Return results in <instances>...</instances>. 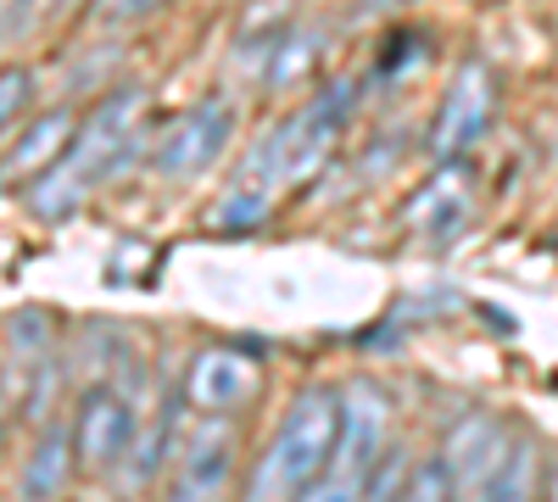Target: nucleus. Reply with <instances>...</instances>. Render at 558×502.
<instances>
[{
  "instance_id": "19",
  "label": "nucleus",
  "mask_w": 558,
  "mask_h": 502,
  "mask_svg": "<svg viewBox=\"0 0 558 502\" xmlns=\"http://www.w3.org/2000/svg\"><path fill=\"white\" fill-rule=\"evenodd\" d=\"M0 419H7V407H0Z\"/></svg>"
},
{
  "instance_id": "16",
  "label": "nucleus",
  "mask_w": 558,
  "mask_h": 502,
  "mask_svg": "<svg viewBox=\"0 0 558 502\" xmlns=\"http://www.w3.org/2000/svg\"><path fill=\"white\" fill-rule=\"evenodd\" d=\"M391 502H452V486H447L441 458L413 464V469H408V480H402V491H397Z\"/></svg>"
},
{
  "instance_id": "17",
  "label": "nucleus",
  "mask_w": 558,
  "mask_h": 502,
  "mask_svg": "<svg viewBox=\"0 0 558 502\" xmlns=\"http://www.w3.org/2000/svg\"><path fill=\"white\" fill-rule=\"evenodd\" d=\"M34 107V73L28 68H0V134H7L23 112Z\"/></svg>"
},
{
  "instance_id": "18",
  "label": "nucleus",
  "mask_w": 558,
  "mask_h": 502,
  "mask_svg": "<svg viewBox=\"0 0 558 502\" xmlns=\"http://www.w3.org/2000/svg\"><path fill=\"white\" fill-rule=\"evenodd\" d=\"M536 502H558V464L547 469V486H542V497H536Z\"/></svg>"
},
{
  "instance_id": "12",
  "label": "nucleus",
  "mask_w": 558,
  "mask_h": 502,
  "mask_svg": "<svg viewBox=\"0 0 558 502\" xmlns=\"http://www.w3.org/2000/svg\"><path fill=\"white\" fill-rule=\"evenodd\" d=\"M73 128H78V112H73V107H45V112L17 134V146L7 151L0 173H7V179H28V185H34L45 168H57V157H62L68 140H73Z\"/></svg>"
},
{
  "instance_id": "7",
  "label": "nucleus",
  "mask_w": 558,
  "mask_h": 502,
  "mask_svg": "<svg viewBox=\"0 0 558 502\" xmlns=\"http://www.w3.org/2000/svg\"><path fill=\"white\" fill-rule=\"evenodd\" d=\"M508 452H514V441H508V425L497 414H481V407H470L463 419H452L447 441H441V469H447V486H452V502H486Z\"/></svg>"
},
{
  "instance_id": "5",
  "label": "nucleus",
  "mask_w": 558,
  "mask_h": 502,
  "mask_svg": "<svg viewBox=\"0 0 558 502\" xmlns=\"http://www.w3.org/2000/svg\"><path fill=\"white\" fill-rule=\"evenodd\" d=\"M179 396L196 419H235L241 407H252L263 396V357L246 346L213 341V346L191 352Z\"/></svg>"
},
{
  "instance_id": "11",
  "label": "nucleus",
  "mask_w": 558,
  "mask_h": 502,
  "mask_svg": "<svg viewBox=\"0 0 558 502\" xmlns=\"http://www.w3.org/2000/svg\"><path fill=\"white\" fill-rule=\"evenodd\" d=\"M475 212V168L470 162H441L425 185H418L402 207V230L425 246H452L470 230Z\"/></svg>"
},
{
  "instance_id": "4",
  "label": "nucleus",
  "mask_w": 558,
  "mask_h": 502,
  "mask_svg": "<svg viewBox=\"0 0 558 502\" xmlns=\"http://www.w3.org/2000/svg\"><path fill=\"white\" fill-rule=\"evenodd\" d=\"M386 458H391V391L357 375L341 385V436L330 464L296 502H391V486L380 480Z\"/></svg>"
},
{
  "instance_id": "14",
  "label": "nucleus",
  "mask_w": 558,
  "mask_h": 502,
  "mask_svg": "<svg viewBox=\"0 0 558 502\" xmlns=\"http://www.w3.org/2000/svg\"><path fill=\"white\" fill-rule=\"evenodd\" d=\"M173 452H179V446H173V419H157L151 430H140V436H134V452H129V464H123V469H129L134 486H146V480L173 458Z\"/></svg>"
},
{
  "instance_id": "9",
  "label": "nucleus",
  "mask_w": 558,
  "mask_h": 502,
  "mask_svg": "<svg viewBox=\"0 0 558 502\" xmlns=\"http://www.w3.org/2000/svg\"><path fill=\"white\" fill-rule=\"evenodd\" d=\"M229 140H235V107H229L223 96H202L196 107H184L162 128L151 162H157L162 179H202L229 151Z\"/></svg>"
},
{
  "instance_id": "2",
  "label": "nucleus",
  "mask_w": 558,
  "mask_h": 502,
  "mask_svg": "<svg viewBox=\"0 0 558 502\" xmlns=\"http://www.w3.org/2000/svg\"><path fill=\"white\" fill-rule=\"evenodd\" d=\"M140 123H146V89L140 84H112L107 96L78 118V128H73L68 151L57 157V168H45L28 185V207L45 223L73 218L89 196L107 185V179L123 173V162H129V151L140 140Z\"/></svg>"
},
{
  "instance_id": "3",
  "label": "nucleus",
  "mask_w": 558,
  "mask_h": 502,
  "mask_svg": "<svg viewBox=\"0 0 558 502\" xmlns=\"http://www.w3.org/2000/svg\"><path fill=\"white\" fill-rule=\"evenodd\" d=\"M341 436V385H302L279 414L268 446L257 452L246 502H296L336 452Z\"/></svg>"
},
{
  "instance_id": "1",
  "label": "nucleus",
  "mask_w": 558,
  "mask_h": 502,
  "mask_svg": "<svg viewBox=\"0 0 558 502\" xmlns=\"http://www.w3.org/2000/svg\"><path fill=\"white\" fill-rule=\"evenodd\" d=\"M352 101H357V84L336 78L330 89L307 96L296 112L268 123L257 134V146L246 151V162L235 168V179H229L218 212H213L218 230H257V223H268V212L279 201L296 185H307V179L336 157V140L352 118Z\"/></svg>"
},
{
  "instance_id": "6",
  "label": "nucleus",
  "mask_w": 558,
  "mask_h": 502,
  "mask_svg": "<svg viewBox=\"0 0 558 502\" xmlns=\"http://www.w3.org/2000/svg\"><path fill=\"white\" fill-rule=\"evenodd\" d=\"M492 118H497V73H492V62H481V57L458 62V73L441 89L436 123H430V157H436V168L441 162H470V151L486 140Z\"/></svg>"
},
{
  "instance_id": "8",
  "label": "nucleus",
  "mask_w": 558,
  "mask_h": 502,
  "mask_svg": "<svg viewBox=\"0 0 558 502\" xmlns=\"http://www.w3.org/2000/svg\"><path fill=\"white\" fill-rule=\"evenodd\" d=\"M241 464V430L235 419H196L191 436L173 452V475H168V502H223L229 480Z\"/></svg>"
},
{
  "instance_id": "13",
  "label": "nucleus",
  "mask_w": 558,
  "mask_h": 502,
  "mask_svg": "<svg viewBox=\"0 0 558 502\" xmlns=\"http://www.w3.org/2000/svg\"><path fill=\"white\" fill-rule=\"evenodd\" d=\"M73 425L68 419H51L39 430V441H34V452L23 458V475H17V491H23V502H57L62 491H68V475H73Z\"/></svg>"
},
{
  "instance_id": "15",
  "label": "nucleus",
  "mask_w": 558,
  "mask_h": 502,
  "mask_svg": "<svg viewBox=\"0 0 558 502\" xmlns=\"http://www.w3.org/2000/svg\"><path fill=\"white\" fill-rule=\"evenodd\" d=\"M536 497H542L536 491V452L520 441L514 452H508V464H502V475H497L486 502H536Z\"/></svg>"
},
{
  "instance_id": "10",
  "label": "nucleus",
  "mask_w": 558,
  "mask_h": 502,
  "mask_svg": "<svg viewBox=\"0 0 558 502\" xmlns=\"http://www.w3.org/2000/svg\"><path fill=\"white\" fill-rule=\"evenodd\" d=\"M140 436V407L129 391L118 385H89L78 396V414H73V452L84 469H123L129 452Z\"/></svg>"
}]
</instances>
